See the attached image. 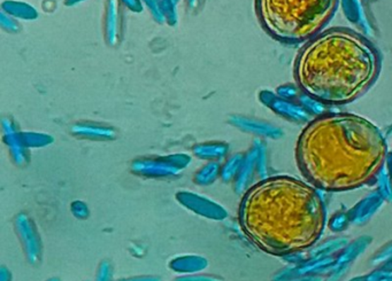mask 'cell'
<instances>
[{
  "mask_svg": "<svg viewBox=\"0 0 392 281\" xmlns=\"http://www.w3.org/2000/svg\"><path fill=\"white\" fill-rule=\"evenodd\" d=\"M380 127L353 113H326L313 118L296 145L300 173L315 189L349 192L371 184L388 158Z\"/></svg>",
  "mask_w": 392,
  "mask_h": 281,
  "instance_id": "1",
  "label": "cell"
},
{
  "mask_svg": "<svg viewBox=\"0 0 392 281\" xmlns=\"http://www.w3.org/2000/svg\"><path fill=\"white\" fill-rule=\"evenodd\" d=\"M316 189L285 175L260 180L242 200V229L261 251L274 256L309 249L327 225L326 206Z\"/></svg>",
  "mask_w": 392,
  "mask_h": 281,
  "instance_id": "2",
  "label": "cell"
},
{
  "mask_svg": "<svg viewBox=\"0 0 392 281\" xmlns=\"http://www.w3.org/2000/svg\"><path fill=\"white\" fill-rule=\"evenodd\" d=\"M381 70L382 56L371 40L352 29L333 27L303 44L295 59L294 78L314 101L343 106L371 90Z\"/></svg>",
  "mask_w": 392,
  "mask_h": 281,
  "instance_id": "3",
  "label": "cell"
},
{
  "mask_svg": "<svg viewBox=\"0 0 392 281\" xmlns=\"http://www.w3.org/2000/svg\"><path fill=\"white\" fill-rule=\"evenodd\" d=\"M338 5L340 0H256V12L271 37L298 45L323 31Z\"/></svg>",
  "mask_w": 392,
  "mask_h": 281,
  "instance_id": "4",
  "label": "cell"
},
{
  "mask_svg": "<svg viewBox=\"0 0 392 281\" xmlns=\"http://www.w3.org/2000/svg\"><path fill=\"white\" fill-rule=\"evenodd\" d=\"M191 162L186 154H173L161 158H142L133 161L131 171L146 178H173L179 176Z\"/></svg>",
  "mask_w": 392,
  "mask_h": 281,
  "instance_id": "5",
  "label": "cell"
},
{
  "mask_svg": "<svg viewBox=\"0 0 392 281\" xmlns=\"http://www.w3.org/2000/svg\"><path fill=\"white\" fill-rule=\"evenodd\" d=\"M14 227L27 260L32 266H37L43 256V244L37 226L27 213H20L14 220Z\"/></svg>",
  "mask_w": 392,
  "mask_h": 281,
  "instance_id": "6",
  "label": "cell"
},
{
  "mask_svg": "<svg viewBox=\"0 0 392 281\" xmlns=\"http://www.w3.org/2000/svg\"><path fill=\"white\" fill-rule=\"evenodd\" d=\"M177 200L182 207L207 220H222L227 217V211L222 206L204 195L181 191L177 194Z\"/></svg>",
  "mask_w": 392,
  "mask_h": 281,
  "instance_id": "7",
  "label": "cell"
},
{
  "mask_svg": "<svg viewBox=\"0 0 392 281\" xmlns=\"http://www.w3.org/2000/svg\"><path fill=\"white\" fill-rule=\"evenodd\" d=\"M4 142L10 149L11 156L16 166H25L29 162L28 149L23 145L21 132L18 130L16 124L10 118H4L3 122Z\"/></svg>",
  "mask_w": 392,
  "mask_h": 281,
  "instance_id": "8",
  "label": "cell"
},
{
  "mask_svg": "<svg viewBox=\"0 0 392 281\" xmlns=\"http://www.w3.org/2000/svg\"><path fill=\"white\" fill-rule=\"evenodd\" d=\"M71 133L78 138L90 140H113L117 138L114 127L91 122H80L71 127Z\"/></svg>",
  "mask_w": 392,
  "mask_h": 281,
  "instance_id": "9",
  "label": "cell"
},
{
  "mask_svg": "<svg viewBox=\"0 0 392 281\" xmlns=\"http://www.w3.org/2000/svg\"><path fill=\"white\" fill-rule=\"evenodd\" d=\"M168 266L172 271L179 275H195L207 269L208 261L199 255H183L170 261Z\"/></svg>",
  "mask_w": 392,
  "mask_h": 281,
  "instance_id": "10",
  "label": "cell"
},
{
  "mask_svg": "<svg viewBox=\"0 0 392 281\" xmlns=\"http://www.w3.org/2000/svg\"><path fill=\"white\" fill-rule=\"evenodd\" d=\"M228 145L225 142H201L194 147V155L201 160L220 161L228 154Z\"/></svg>",
  "mask_w": 392,
  "mask_h": 281,
  "instance_id": "11",
  "label": "cell"
},
{
  "mask_svg": "<svg viewBox=\"0 0 392 281\" xmlns=\"http://www.w3.org/2000/svg\"><path fill=\"white\" fill-rule=\"evenodd\" d=\"M221 176V166L219 161H208L196 173L194 182L198 186H210Z\"/></svg>",
  "mask_w": 392,
  "mask_h": 281,
  "instance_id": "12",
  "label": "cell"
},
{
  "mask_svg": "<svg viewBox=\"0 0 392 281\" xmlns=\"http://www.w3.org/2000/svg\"><path fill=\"white\" fill-rule=\"evenodd\" d=\"M3 10L4 12L8 13L14 18L23 20H34L38 15L37 12L32 7L20 1H5L3 4Z\"/></svg>",
  "mask_w": 392,
  "mask_h": 281,
  "instance_id": "13",
  "label": "cell"
},
{
  "mask_svg": "<svg viewBox=\"0 0 392 281\" xmlns=\"http://www.w3.org/2000/svg\"><path fill=\"white\" fill-rule=\"evenodd\" d=\"M106 38L108 43L114 44L117 42V23H118V6L115 0H108L107 16H106Z\"/></svg>",
  "mask_w": 392,
  "mask_h": 281,
  "instance_id": "14",
  "label": "cell"
},
{
  "mask_svg": "<svg viewBox=\"0 0 392 281\" xmlns=\"http://www.w3.org/2000/svg\"><path fill=\"white\" fill-rule=\"evenodd\" d=\"M21 139L23 145L27 149H35V147H45L52 144L53 138L45 133L21 132Z\"/></svg>",
  "mask_w": 392,
  "mask_h": 281,
  "instance_id": "15",
  "label": "cell"
},
{
  "mask_svg": "<svg viewBox=\"0 0 392 281\" xmlns=\"http://www.w3.org/2000/svg\"><path fill=\"white\" fill-rule=\"evenodd\" d=\"M71 211L78 220H87L90 216L89 207L83 201H74L71 204Z\"/></svg>",
  "mask_w": 392,
  "mask_h": 281,
  "instance_id": "16",
  "label": "cell"
},
{
  "mask_svg": "<svg viewBox=\"0 0 392 281\" xmlns=\"http://www.w3.org/2000/svg\"><path fill=\"white\" fill-rule=\"evenodd\" d=\"M96 281H113V269L111 263L102 261L97 270Z\"/></svg>",
  "mask_w": 392,
  "mask_h": 281,
  "instance_id": "17",
  "label": "cell"
},
{
  "mask_svg": "<svg viewBox=\"0 0 392 281\" xmlns=\"http://www.w3.org/2000/svg\"><path fill=\"white\" fill-rule=\"evenodd\" d=\"M238 168V158H232L229 160L223 168H221V178L223 182H229L232 180V177L235 176L236 170Z\"/></svg>",
  "mask_w": 392,
  "mask_h": 281,
  "instance_id": "18",
  "label": "cell"
},
{
  "mask_svg": "<svg viewBox=\"0 0 392 281\" xmlns=\"http://www.w3.org/2000/svg\"><path fill=\"white\" fill-rule=\"evenodd\" d=\"M174 281H221V279L218 278L216 275H181L179 278L175 279Z\"/></svg>",
  "mask_w": 392,
  "mask_h": 281,
  "instance_id": "19",
  "label": "cell"
},
{
  "mask_svg": "<svg viewBox=\"0 0 392 281\" xmlns=\"http://www.w3.org/2000/svg\"><path fill=\"white\" fill-rule=\"evenodd\" d=\"M148 8L151 11L152 14L155 16V20L159 22H164L165 16L161 11L160 1L159 0H144Z\"/></svg>",
  "mask_w": 392,
  "mask_h": 281,
  "instance_id": "20",
  "label": "cell"
},
{
  "mask_svg": "<svg viewBox=\"0 0 392 281\" xmlns=\"http://www.w3.org/2000/svg\"><path fill=\"white\" fill-rule=\"evenodd\" d=\"M1 25H3V28L5 30L10 31V32H16V31L19 30L20 25L16 23V20L11 19L8 16H6L5 12L1 13Z\"/></svg>",
  "mask_w": 392,
  "mask_h": 281,
  "instance_id": "21",
  "label": "cell"
},
{
  "mask_svg": "<svg viewBox=\"0 0 392 281\" xmlns=\"http://www.w3.org/2000/svg\"><path fill=\"white\" fill-rule=\"evenodd\" d=\"M115 281H161V279L159 277H155V275H139V277L119 279V280Z\"/></svg>",
  "mask_w": 392,
  "mask_h": 281,
  "instance_id": "22",
  "label": "cell"
},
{
  "mask_svg": "<svg viewBox=\"0 0 392 281\" xmlns=\"http://www.w3.org/2000/svg\"><path fill=\"white\" fill-rule=\"evenodd\" d=\"M0 281H12V273L6 266L0 268Z\"/></svg>",
  "mask_w": 392,
  "mask_h": 281,
  "instance_id": "23",
  "label": "cell"
},
{
  "mask_svg": "<svg viewBox=\"0 0 392 281\" xmlns=\"http://www.w3.org/2000/svg\"><path fill=\"white\" fill-rule=\"evenodd\" d=\"M124 4H127V6L130 7L133 11H141L142 7H141V4H139V0H122Z\"/></svg>",
  "mask_w": 392,
  "mask_h": 281,
  "instance_id": "24",
  "label": "cell"
},
{
  "mask_svg": "<svg viewBox=\"0 0 392 281\" xmlns=\"http://www.w3.org/2000/svg\"><path fill=\"white\" fill-rule=\"evenodd\" d=\"M198 1H199V0H188L189 7H190L191 10H194V8L197 6Z\"/></svg>",
  "mask_w": 392,
  "mask_h": 281,
  "instance_id": "25",
  "label": "cell"
},
{
  "mask_svg": "<svg viewBox=\"0 0 392 281\" xmlns=\"http://www.w3.org/2000/svg\"><path fill=\"white\" fill-rule=\"evenodd\" d=\"M81 1H83V0H66V4L71 6V5H75V4L81 3Z\"/></svg>",
  "mask_w": 392,
  "mask_h": 281,
  "instance_id": "26",
  "label": "cell"
},
{
  "mask_svg": "<svg viewBox=\"0 0 392 281\" xmlns=\"http://www.w3.org/2000/svg\"><path fill=\"white\" fill-rule=\"evenodd\" d=\"M47 281H61V280H60L59 278H51V279H49V280Z\"/></svg>",
  "mask_w": 392,
  "mask_h": 281,
  "instance_id": "27",
  "label": "cell"
},
{
  "mask_svg": "<svg viewBox=\"0 0 392 281\" xmlns=\"http://www.w3.org/2000/svg\"><path fill=\"white\" fill-rule=\"evenodd\" d=\"M174 3H177V1H179V0H173Z\"/></svg>",
  "mask_w": 392,
  "mask_h": 281,
  "instance_id": "28",
  "label": "cell"
}]
</instances>
